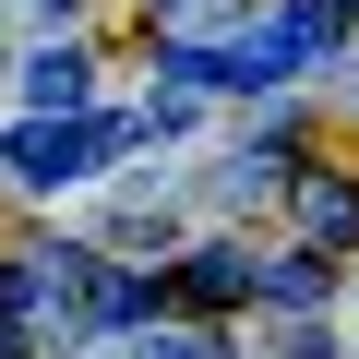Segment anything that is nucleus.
Wrapping results in <instances>:
<instances>
[{"label":"nucleus","mask_w":359,"mask_h":359,"mask_svg":"<svg viewBox=\"0 0 359 359\" xmlns=\"http://www.w3.org/2000/svg\"><path fill=\"white\" fill-rule=\"evenodd\" d=\"M25 108H36V120H84V108H96V60H84V48H36V60H25Z\"/></svg>","instance_id":"nucleus-1"},{"label":"nucleus","mask_w":359,"mask_h":359,"mask_svg":"<svg viewBox=\"0 0 359 359\" xmlns=\"http://www.w3.org/2000/svg\"><path fill=\"white\" fill-rule=\"evenodd\" d=\"M168 299H192V311H228V299H252V252H228V240L180 252V287H168Z\"/></svg>","instance_id":"nucleus-2"},{"label":"nucleus","mask_w":359,"mask_h":359,"mask_svg":"<svg viewBox=\"0 0 359 359\" xmlns=\"http://www.w3.org/2000/svg\"><path fill=\"white\" fill-rule=\"evenodd\" d=\"M287 204H299V228H311V240H359V180H299Z\"/></svg>","instance_id":"nucleus-3"},{"label":"nucleus","mask_w":359,"mask_h":359,"mask_svg":"<svg viewBox=\"0 0 359 359\" xmlns=\"http://www.w3.org/2000/svg\"><path fill=\"white\" fill-rule=\"evenodd\" d=\"M252 287H264L276 311H311V299H323V264H311V252H276V264H252Z\"/></svg>","instance_id":"nucleus-4"},{"label":"nucleus","mask_w":359,"mask_h":359,"mask_svg":"<svg viewBox=\"0 0 359 359\" xmlns=\"http://www.w3.org/2000/svg\"><path fill=\"white\" fill-rule=\"evenodd\" d=\"M144 13H156L168 36H192V25H228V13H240V0H144Z\"/></svg>","instance_id":"nucleus-5"},{"label":"nucleus","mask_w":359,"mask_h":359,"mask_svg":"<svg viewBox=\"0 0 359 359\" xmlns=\"http://www.w3.org/2000/svg\"><path fill=\"white\" fill-rule=\"evenodd\" d=\"M25 299L36 287H25V252H13V264H0V323H25Z\"/></svg>","instance_id":"nucleus-6"},{"label":"nucleus","mask_w":359,"mask_h":359,"mask_svg":"<svg viewBox=\"0 0 359 359\" xmlns=\"http://www.w3.org/2000/svg\"><path fill=\"white\" fill-rule=\"evenodd\" d=\"M144 359H216V347H204V335H156Z\"/></svg>","instance_id":"nucleus-7"},{"label":"nucleus","mask_w":359,"mask_h":359,"mask_svg":"<svg viewBox=\"0 0 359 359\" xmlns=\"http://www.w3.org/2000/svg\"><path fill=\"white\" fill-rule=\"evenodd\" d=\"M0 359H25V323H0Z\"/></svg>","instance_id":"nucleus-8"},{"label":"nucleus","mask_w":359,"mask_h":359,"mask_svg":"<svg viewBox=\"0 0 359 359\" xmlns=\"http://www.w3.org/2000/svg\"><path fill=\"white\" fill-rule=\"evenodd\" d=\"M323 13H359V0H323Z\"/></svg>","instance_id":"nucleus-9"},{"label":"nucleus","mask_w":359,"mask_h":359,"mask_svg":"<svg viewBox=\"0 0 359 359\" xmlns=\"http://www.w3.org/2000/svg\"><path fill=\"white\" fill-rule=\"evenodd\" d=\"M36 13H72V0H36Z\"/></svg>","instance_id":"nucleus-10"}]
</instances>
